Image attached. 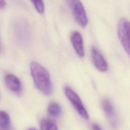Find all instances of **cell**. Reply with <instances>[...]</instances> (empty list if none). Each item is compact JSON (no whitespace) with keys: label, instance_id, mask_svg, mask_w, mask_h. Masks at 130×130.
I'll list each match as a JSON object with an SVG mask.
<instances>
[{"label":"cell","instance_id":"1","mask_svg":"<svg viewBox=\"0 0 130 130\" xmlns=\"http://www.w3.org/2000/svg\"><path fill=\"white\" fill-rule=\"evenodd\" d=\"M30 70L36 88L45 95H49L52 91V85L49 72L42 65L33 61Z\"/></svg>","mask_w":130,"mask_h":130},{"label":"cell","instance_id":"2","mask_svg":"<svg viewBox=\"0 0 130 130\" xmlns=\"http://www.w3.org/2000/svg\"><path fill=\"white\" fill-rule=\"evenodd\" d=\"M70 7L77 22L82 27H85L88 23L87 16L84 7L80 0H66Z\"/></svg>","mask_w":130,"mask_h":130},{"label":"cell","instance_id":"3","mask_svg":"<svg viewBox=\"0 0 130 130\" xmlns=\"http://www.w3.org/2000/svg\"><path fill=\"white\" fill-rule=\"evenodd\" d=\"M117 32L119 40L125 52L129 54V22L124 17L121 18L117 25Z\"/></svg>","mask_w":130,"mask_h":130},{"label":"cell","instance_id":"4","mask_svg":"<svg viewBox=\"0 0 130 130\" xmlns=\"http://www.w3.org/2000/svg\"><path fill=\"white\" fill-rule=\"evenodd\" d=\"M64 91L66 95L70 101L79 115L84 119L88 120L89 119L88 114L79 95L73 89L68 86L64 87Z\"/></svg>","mask_w":130,"mask_h":130},{"label":"cell","instance_id":"5","mask_svg":"<svg viewBox=\"0 0 130 130\" xmlns=\"http://www.w3.org/2000/svg\"><path fill=\"white\" fill-rule=\"evenodd\" d=\"M15 32L19 42L23 45H27L30 41V30L28 23L25 20L19 21L15 26Z\"/></svg>","mask_w":130,"mask_h":130},{"label":"cell","instance_id":"6","mask_svg":"<svg viewBox=\"0 0 130 130\" xmlns=\"http://www.w3.org/2000/svg\"><path fill=\"white\" fill-rule=\"evenodd\" d=\"M102 107L110 125L113 127L118 126L119 118L110 100L108 99H103L102 102Z\"/></svg>","mask_w":130,"mask_h":130},{"label":"cell","instance_id":"7","mask_svg":"<svg viewBox=\"0 0 130 130\" xmlns=\"http://www.w3.org/2000/svg\"><path fill=\"white\" fill-rule=\"evenodd\" d=\"M91 54L92 61L96 68L101 72H106L108 69V64L99 50L93 47L91 49Z\"/></svg>","mask_w":130,"mask_h":130},{"label":"cell","instance_id":"8","mask_svg":"<svg viewBox=\"0 0 130 130\" xmlns=\"http://www.w3.org/2000/svg\"><path fill=\"white\" fill-rule=\"evenodd\" d=\"M7 87L16 94H20L22 91V85L20 80L13 74H8L5 77Z\"/></svg>","mask_w":130,"mask_h":130},{"label":"cell","instance_id":"9","mask_svg":"<svg viewBox=\"0 0 130 130\" xmlns=\"http://www.w3.org/2000/svg\"><path fill=\"white\" fill-rule=\"evenodd\" d=\"M71 40L77 54L80 57H83L84 55V50L81 35L78 31L73 32L71 37Z\"/></svg>","mask_w":130,"mask_h":130},{"label":"cell","instance_id":"10","mask_svg":"<svg viewBox=\"0 0 130 130\" xmlns=\"http://www.w3.org/2000/svg\"><path fill=\"white\" fill-rule=\"evenodd\" d=\"M48 114L53 117H57L61 113V108L60 105L56 102L50 104L47 107Z\"/></svg>","mask_w":130,"mask_h":130},{"label":"cell","instance_id":"11","mask_svg":"<svg viewBox=\"0 0 130 130\" xmlns=\"http://www.w3.org/2000/svg\"><path fill=\"white\" fill-rule=\"evenodd\" d=\"M9 115L5 112L0 111V129H7L10 125Z\"/></svg>","mask_w":130,"mask_h":130},{"label":"cell","instance_id":"12","mask_svg":"<svg viewBox=\"0 0 130 130\" xmlns=\"http://www.w3.org/2000/svg\"><path fill=\"white\" fill-rule=\"evenodd\" d=\"M40 128L43 130H56L57 129V127L51 120L43 119L40 122Z\"/></svg>","mask_w":130,"mask_h":130},{"label":"cell","instance_id":"13","mask_svg":"<svg viewBox=\"0 0 130 130\" xmlns=\"http://www.w3.org/2000/svg\"><path fill=\"white\" fill-rule=\"evenodd\" d=\"M33 3L37 11L40 14H43L44 12V4L43 0H30Z\"/></svg>","mask_w":130,"mask_h":130},{"label":"cell","instance_id":"14","mask_svg":"<svg viewBox=\"0 0 130 130\" xmlns=\"http://www.w3.org/2000/svg\"><path fill=\"white\" fill-rule=\"evenodd\" d=\"M92 128L93 129H96V130H97V129H102V128L99 125H98L97 124H92Z\"/></svg>","mask_w":130,"mask_h":130},{"label":"cell","instance_id":"15","mask_svg":"<svg viewBox=\"0 0 130 130\" xmlns=\"http://www.w3.org/2000/svg\"><path fill=\"white\" fill-rule=\"evenodd\" d=\"M6 1L5 0H0V8H3L6 6Z\"/></svg>","mask_w":130,"mask_h":130}]
</instances>
